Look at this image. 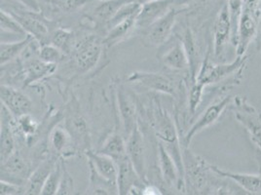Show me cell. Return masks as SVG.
Returning a JSON list of instances; mask_svg holds the SVG:
<instances>
[{
    "label": "cell",
    "mask_w": 261,
    "mask_h": 195,
    "mask_svg": "<svg viewBox=\"0 0 261 195\" xmlns=\"http://www.w3.org/2000/svg\"><path fill=\"white\" fill-rule=\"evenodd\" d=\"M259 17L250 12L244 10L240 19L238 32L234 45L236 46L237 56H245L250 44L257 33Z\"/></svg>",
    "instance_id": "cell-8"
},
{
    "label": "cell",
    "mask_w": 261,
    "mask_h": 195,
    "mask_svg": "<svg viewBox=\"0 0 261 195\" xmlns=\"http://www.w3.org/2000/svg\"><path fill=\"white\" fill-rule=\"evenodd\" d=\"M17 119H18V127L24 136L32 137L36 133L38 124L31 113L23 114L22 116L18 117Z\"/></svg>",
    "instance_id": "cell-38"
},
{
    "label": "cell",
    "mask_w": 261,
    "mask_h": 195,
    "mask_svg": "<svg viewBox=\"0 0 261 195\" xmlns=\"http://www.w3.org/2000/svg\"><path fill=\"white\" fill-rule=\"evenodd\" d=\"M102 44L96 36H90L78 46L74 63L80 72H87L97 65L102 52Z\"/></svg>",
    "instance_id": "cell-5"
},
{
    "label": "cell",
    "mask_w": 261,
    "mask_h": 195,
    "mask_svg": "<svg viewBox=\"0 0 261 195\" xmlns=\"http://www.w3.org/2000/svg\"><path fill=\"white\" fill-rule=\"evenodd\" d=\"M17 19V21L22 25L23 30L28 34H31L33 38L41 46L50 43V32L47 25L40 19H38L35 14L38 13H11Z\"/></svg>",
    "instance_id": "cell-12"
},
{
    "label": "cell",
    "mask_w": 261,
    "mask_h": 195,
    "mask_svg": "<svg viewBox=\"0 0 261 195\" xmlns=\"http://www.w3.org/2000/svg\"><path fill=\"white\" fill-rule=\"evenodd\" d=\"M63 172H64V163L62 161L61 162L57 161L53 170L51 171V173L44 184L41 194L55 195L58 193L60 184L62 182V178H63Z\"/></svg>",
    "instance_id": "cell-32"
},
{
    "label": "cell",
    "mask_w": 261,
    "mask_h": 195,
    "mask_svg": "<svg viewBox=\"0 0 261 195\" xmlns=\"http://www.w3.org/2000/svg\"><path fill=\"white\" fill-rule=\"evenodd\" d=\"M246 61V56H237V58L229 64H213L207 58L201 65L196 80L205 86L218 83L237 72L245 65Z\"/></svg>",
    "instance_id": "cell-2"
},
{
    "label": "cell",
    "mask_w": 261,
    "mask_h": 195,
    "mask_svg": "<svg viewBox=\"0 0 261 195\" xmlns=\"http://www.w3.org/2000/svg\"><path fill=\"white\" fill-rule=\"evenodd\" d=\"M255 160H256L257 166H258L259 176L261 177V151L259 150H256V152H255Z\"/></svg>",
    "instance_id": "cell-45"
},
{
    "label": "cell",
    "mask_w": 261,
    "mask_h": 195,
    "mask_svg": "<svg viewBox=\"0 0 261 195\" xmlns=\"http://www.w3.org/2000/svg\"><path fill=\"white\" fill-rule=\"evenodd\" d=\"M160 60L168 68L174 70H184L189 67V62L182 40L174 39V43L168 47V49L161 55Z\"/></svg>",
    "instance_id": "cell-22"
},
{
    "label": "cell",
    "mask_w": 261,
    "mask_h": 195,
    "mask_svg": "<svg viewBox=\"0 0 261 195\" xmlns=\"http://www.w3.org/2000/svg\"><path fill=\"white\" fill-rule=\"evenodd\" d=\"M10 175L15 180V184H22L31 176L29 166L19 152H15L4 163H1V176Z\"/></svg>",
    "instance_id": "cell-23"
},
{
    "label": "cell",
    "mask_w": 261,
    "mask_h": 195,
    "mask_svg": "<svg viewBox=\"0 0 261 195\" xmlns=\"http://www.w3.org/2000/svg\"><path fill=\"white\" fill-rule=\"evenodd\" d=\"M184 45H185V51L188 58L189 62V71L191 75V79L194 82L197 77V63H198V51H197V46H196L195 38L192 32L187 29L185 33L184 37Z\"/></svg>",
    "instance_id": "cell-31"
},
{
    "label": "cell",
    "mask_w": 261,
    "mask_h": 195,
    "mask_svg": "<svg viewBox=\"0 0 261 195\" xmlns=\"http://www.w3.org/2000/svg\"><path fill=\"white\" fill-rule=\"evenodd\" d=\"M0 97L1 105H3L17 118L23 114L31 113L33 109L31 98L14 87L5 84L1 85Z\"/></svg>",
    "instance_id": "cell-7"
},
{
    "label": "cell",
    "mask_w": 261,
    "mask_h": 195,
    "mask_svg": "<svg viewBox=\"0 0 261 195\" xmlns=\"http://www.w3.org/2000/svg\"><path fill=\"white\" fill-rule=\"evenodd\" d=\"M232 40V27L226 3L218 12L214 25V51L218 57L223 52L228 41Z\"/></svg>",
    "instance_id": "cell-14"
},
{
    "label": "cell",
    "mask_w": 261,
    "mask_h": 195,
    "mask_svg": "<svg viewBox=\"0 0 261 195\" xmlns=\"http://www.w3.org/2000/svg\"><path fill=\"white\" fill-rule=\"evenodd\" d=\"M127 154L130 162L134 165L136 171L140 175L142 180L145 181V176H146L145 144L143 140V135L140 129L139 124L128 136Z\"/></svg>",
    "instance_id": "cell-9"
},
{
    "label": "cell",
    "mask_w": 261,
    "mask_h": 195,
    "mask_svg": "<svg viewBox=\"0 0 261 195\" xmlns=\"http://www.w3.org/2000/svg\"><path fill=\"white\" fill-rule=\"evenodd\" d=\"M117 165H118V176H117L118 194H130V190L134 187L142 186V183L144 181L136 171L134 165L130 162L128 156L117 163Z\"/></svg>",
    "instance_id": "cell-18"
},
{
    "label": "cell",
    "mask_w": 261,
    "mask_h": 195,
    "mask_svg": "<svg viewBox=\"0 0 261 195\" xmlns=\"http://www.w3.org/2000/svg\"><path fill=\"white\" fill-rule=\"evenodd\" d=\"M0 23H1V32L15 33L20 35L28 34L23 30L22 25L17 21V19L12 15L11 13H7L2 9L0 12Z\"/></svg>",
    "instance_id": "cell-35"
},
{
    "label": "cell",
    "mask_w": 261,
    "mask_h": 195,
    "mask_svg": "<svg viewBox=\"0 0 261 195\" xmlns=\"http://www.w3.org/2000/svg\"><path fill=\"white\" fill-rule=\"evenodd\" d=\"M158 155H159V163H160V171L163 178L164 182L170 186L176 187L177 189H181L185 184L181 179L177 166L174 162V158L168 152L163 142L160 141L158 143Z\"/></svg>",
    "instance_id": "cell-16"
},
{
    "label": "cell",
    "mask_w": 261,
    "mask_h": 195,
    "mask_svg": "<svg viewBox=\"0 0 261 195\" xmlns=\"http://www.w3.org/2000/svg\"><path fill=\"white\" fill-rule=\"evenodd\" d=\"M128 81L137 83L152 90L158 93H164L168 95H174V86L173 81L158 72H147V71H135L128 76Z\"/></svg>",
    "instance_id": "cell-10"
},
{
    "label": "cell",
    "mask_w": 261,
    "mask_h": 195,
    "mask_svg": "<svg viewBox=\"0 0 261 195\" xmlns=\"http://www.w3.org/2000/svg\"><path fill=\"white\" fill-rule=\"evenodd\" d=\"M99 153L108 155L116 163L128 156L127 142L118 134H111L98 151Z\"/></svg>",
    "instance_id": "cell-26"
},
{
    "label": "cell",
    "mask_w": 261,
    "mask_h": 195,
    "mask_svg": "<svg viewBox=\"0 0 261 195\" xmlns=\"http://www.w3.org/2000/svg\"><path fill=\"white\" fill-rule=\"evenodd\" d=\"M261 0H243V9L254 14L255 16H260Z\"/></svg>",
    "instance_id": "cell-42"
},
{
    "label": "cell",
    "mask_w": 261,
    "mask_h": 195,
    "mask_svg": "<svg viewBox=\"0 0 261 195\" xmlns=\"http://www.w3.org/2000/svg\"><path fill=\"white\" fill-rule=\"evenodd\" d=\"M50 142L55 152L60 154L67 153L72 147V144L74 143L72 137L67 129L65 127L63 128L60 126L56 127L51 132Z\"/></svg>",
    "instance_id": "cell-29"
},
{
    "label": "cell",
    "mask_w": 261,
    "mask_h": 195,
    "mask_svg": "<svg viewBox=\"0 0 261 195\" xmlns=\"http://www.w3.org/2000/svg\"><path fill=\"white\" fill-rule=\"evenodd\" d=\"M23 188L20 184H14L11 182L1 180L0 182V194L1 195H16L23 193Z\"/></svg>",
    "instance_id": "cell-41"
},
{
    "label": "cell",
    "mask_w": 261,
    "mask_h": 195,
    "mask_svg": "<svg viewBox=\"0 0 261 195\" xmlns=\"http://www.w3.org/2000/svg\"><path fill=\"white\" fill-rule=\"evenodd\" d=\"M154 130L156 136L166 147L179 145L178 134L174 122L162 108H156L154 110Z\"/></svg>",
    "instance_id": "cell-11"
},
{
    "label": "cell",
    "mask_w": 261,
    "mask_h": 195,
    "mask_svg": "<svg viewBox=\"0 0 261 195\" xmlns=\"http://www.w3.org/2000/svg\"><path fill=\"white\" fill-rule=\"evenodd\" d=\"M34 40L31 34H27L22 40L16 42H1L0 46V64L1 66L8 64L22 54L28 45Z\"/></svg>",
    "instance_id": "cell-27"
},
{
    "label": "cell",
    "mask_w": 261,
    "mask_h": 195,
    "mask_svg": "<svg viewBox=\"0 0 261 195\" xmlns=\"http://www.w3.org/2000/svg\"><path fill=\"white\" fill-rule=\"evenodd\" d=\"M24 7H27L31 12L40 13L41 8L38 0H18Z\"/></svg>",
    "instance_id": "cell-43"
},
{
    "label": "cell",
    "mask_w": 261,
    "mask_h": 195,
    "mask_svg": "<svg viewBox=\"0 0 261 195\" xmlns=\"http://www.w3.org/2000/svg\"><path fill=\"white\" fill-rule=\"evenodd\" d=\"M57 161L47 160L42 163L36 170L33 172L25 182V186L23 188L24 194H41L44 184L53 170Z\"/></svg>",
    "instance_id": "cell-24"
},
{
    "label": "cell",
    "mask_w": 261,
    "mask_h": 195,
    "mask_svg": "<svg viewBox=\"0 0 261 195\" xmlns=\"http://www.w3.org/2000/svg\"><path fill=\"white\" fill-rule=\"evenodd\" d=\"M132 2H137V3H140V4H145V3H147V2H150V1H152V0H130Z\"/></svg>",
    "instance_id": "cell-46"
},
{
    "label": "cell",
    "mask_w": 261,
    "mask_h": 195,
    "mask_svg": "<svg viewBox=\"0 0 261 195\" xmlns=\"http://www.w3.org/2000/svg\"><path fill=\"white\" fill-rule=\"evenodd\" d=\"M212 170L222 179H228L237 184L246 193L261 195V177L252 174L235 173L211 165Z\"/></svg>",
    "instance_id": "cell-15"
},
{
    "label": "cell",
    "mask_w": 261,
    "mask_h": 195,
    "mask_svg": "<svg viewBox=\"0 0 261 195\" xmlns=\"http://www.w3.org/2000/svg\"><path fill=\"white\" fill-rule=\"evenodd\" d=\"M73 40V34L70 31L58 29L51 34L50 43L53 44L59 49H61L64 53H68L70 51Z\"/></svg>",
    "instance_id": "cell-34"
},
{
    "label": "cell",
    "mask_w": 261,
    "mask_h": 195,
    "mask_svg": "<svg viewBox=\"0 0 261 195\" xmlns=\"http://www.w3.org/2000/svg\"><path fill=\"white\" fill-rule=\"evenodd\" d=\"M88 162L91 163L96 171L101 177L110 182L117 183L118 165L112 158L99 152H94L90 150L86 151Z\"/></svg>",
    "instance_id": "cell-21"
},
{
    "label": "cell",
    "mask_w": 261,
    "mask_h": 195,
    "mask_svg": "<svg viewBox=\"0 0 261 195\" xmlns=\"http://www.w3.org/2000/svg\"><path fill=\"white\" fill-rule=\"evenodd\" d=\"M177 12L173 8L168 12L162 18L153 22L147 28L146 37L150 44L159 46L165 43L174 30V23L176 20Z\"/></svg>",
    "instance_id": "cell-13"
},
{
    "label": "cell",
    "mask_w": 261,
    "mask_h": 195,
    "mask_svg": "<svg viewBox=\"0 0 261 195\" xmlns=\"http://www.w3.org/2000/svg\"><path fill=\"white\" fill-rule=\"evenodd\" d=\"M117 102H118V110L122 120L123 128L125 134L129 136L132 131L138 125L136 105L130 99L129 94L126 92L124 86L120 85L117 88Z\"/></svg>",
    "instance_id": "cell-19"
},
{
    "label": "cell",
    "mask_w": 261,
    "mask_h": 195,
    "mask_svg": "<svg viewBox=\"0 0 261 195\" xmlns=\"http://www.w3.org/2000/svg\"><path fill=\"white\" fill-rule=\"evenodd\" d=\"M226 5L228 8L229 17L232 27V42L235 43L240 19L243 13V0H227Z\"/></svg>",
    "instance_id": "cell-33"
},
{
    "label": "cell",
    "mask_w": 261,
    "mask_h": 195,
    "mask_svg": "<svg viewBox=\"0 0 261 195\" xmlns=\"http://www.w3.org/2000/svg\"><path fill=\"white\" fill-rule=\"evenodd\" d=\"M74 193V183L73 179L71 177L70 173L66 170L65 165H64V172H63V178L62 182L60 184L59 190L57 194L67 195L73 194Z\"/></svg>",
    "instance_id": "cell-40"
},
{
    "label": "cell",
    "mask_w": 261,
    "mask_h": 195,
    "mask_svg": "<svg viewBox=\"0 0 261 195\" xmlns=\"http://www.w3.org/2000/svg\"><path fill=\"white\" fill-rule=\"evenodd\" d=\"M1 131H0V159L4 163L16 152V141L12 126L11 112L1 105Z\"/></svg>",
    "instance_id": "cell-17"
},
{
    "label": "cell",
    "mask_w": 261,
    "mask_h": 195,
    "mask_svg": "<svg viewBox=\"0 0 261 195\" xmlns=\"http://www.w3.org/2000/svg\"><path fill=\"white\" fill-rule=\"evenodd\" d=\"M205 87H206L205 85L198 82L197 80L192 82V85L189 90V96H188V107L191 114H194L198 107L200 106L204 95Z\"/></svg>",
    "instance_id": "cell-37"
},
{
    "label": "cell",
    "mask_w": 261,
    "mask_h": 195,
    "mask_svg": "<svg viewBox=\"0 0 261 195\" xmlns=\"http://www.w3.org/2000/svg\"><path fill=\"white\" fill-rule=\"evenodd\" d=\"M65 53L51 43L45 44L39 48L38 57L46 63L58 65L63 61Z\"/></svg>",
    "instance_id": "cell-36"
},
{
    "label": "cell",
    "mask_w": 261,
    "mask_h": 195,
    "mask_svg": "<svg viewBox=\"0 0 261 195\" xmlns=\"http://www.w3.org/2000/svg\"><path fill=\"white\" fill-rule=\"evenodd\" d=\"M65 128L69 132L74 141V144L78 148L89 150V131L86 121L83 119L81 115H69L66 119Z\"/></svg>",
    "instance_id": "cell-25"
},
{
    "label": "cell",
    "mask_w": 261,
    "mask_h": 195,
    "mask_svg": "<svg viewBox=\"0 0 261 195\" xmlns=\"http://www.w3.org/2000/svg\"><path fill=\"white\" fill-rule=\"evenodd\" d=\"M23 65V83L25 86L35 83L47 76L53 75L57 70L56 64H49L42 61L39 57L36 58H25Z\"/></svg>",
    "instance_id": "cell-20"
},
{
    "label": "cell",
    "mask_w": 261,
    "mask_h": 195,
    "mask_svg": "<svg viewBox=\"0 0 261 195\" xmlns=\"http://www.w3.org/2000/svg\"><path fill=\"white\" fill-rule=\"evenodd\" d=\"M132 2L130 0H108L101 1V3L95 9V17L103 23L108 22L114 17V15L118 12L120 8L128 3Z\"/></svg>",
    "instance_id": "cell-30"
},
{
    "label": "cell",
    "mask_w": 261,
    "mask_h": 195,
    "mask_svg": "<svg viewBox=\"0 0 261 195\" xmlns=\"http://www.w3.org/2000/svg\"><path fill=\"white\" fill-rule=\"evenodd\" d=\"M142 194L144 195H158L162 194L160 189L154 185H146L142 188Z\"/></svg>",
    "instance_id": "cell-44"
},
{
    "label": "cell",
    "mask_w": 261,
    "mask_h": 195,
    "mask_svg": "<svg viewBox=\"0 0 261 195\" xmlns=\"http://www.w3.org/2000/svg\"><path fill=\"white\" fill-rule=\"evenodd\" d=\"M138 16H134L128 18L122 22L116 23L109 30L106 39L102 43L108 45L109 47L113 46L114 44L118 43L124 37H126L130 31L136 27V21Z\"/></svg>",
    "instance_id": "cell-28"
},
{
    "label": "cell",
    "mask_w": 261,
    "mask_h": 195,
    "mask_svg": "<svg viewBox=\"0 0 261 195\" xmlns=\"http://www.w3.org/2000/svg\"><path fill=\"white\" fill-rule=\"evenodd\" d=\"M186 1L187 0H152L143 4L137 17L136 27L140 29H147L153 22H156L171 9H173L174 4H180Z\"/></svg>",
    "instance_id": "cell-6"
},
{
    "label": "cell",
    "mask_w": 261,
    "mask_h": 195,
    "mask_svg": "<svg viewBox=\"0 0 261 195\" xmlns=\"http://www.w3.org/2000/svg\"><path fill=\"white\" fill-rule=\"evenodd\" d=\"M231 104H232V98L227 96L208 106L185 134L184 138V145L185 148L189 147L190 142L198 133L207 129V127L215 124L218 118L221 116L223 111L227 109Z\"/></svg>",
    "instance_id": "cell-4"
},
{
    "label": "cell",
    "mask_w": 261,
    "mask_h": 195,
    "mask_svg": "<svg viewBox=\"0 0 261 195\" xmlns=\"http://www.w3.org/2000/svg\"><path fill=\"white\" fill-rule=\"evenodd\" d=\"M235 118L247 131L250 141L261 151V113L243 97H235L233 104Z\"/></svg>",
    "instance_id": "cell-1"
},
{
    "label": "cell",
    "mask_w": 261,
    "mask_h": 195,
    "mask_svg": "<svg viewBox=\"0 0 261 195\" xmlns=\"http://www.w3.org/2000/svg\"><path fill=\"white\" fill-rule=\"evenodd\" d=\"M92 1H94V0H92ZM96 1H100L101 2V1H108V0H96Z\"/></svg>",
    "instance_id": "cell-47"
},
{
    "label": "cell",
    "mask_w": 261,
    "mask_h": 195,
    "mask_svg": "<svg viewBox=\"0 0 261 195\" xmlns=\"http://www.w3.org/2000/svg\"><path fill=\"white\" fill-rule=\"evenodd\" d=\"M185 163V180L190 184L194 191H201L208 184V172L212 170L204 159L193 154L188 148H185L184 153Z\"/></svg>",
    "instance_id": "cell-3"
},
{
    "label": "cell",
    "mask_w": 261,
    "mask_h": 195,
    "mask_svg": "<svg viewBox=\"0 0 261 195\" xmlns=\"http://www.w3.org/2000/svg\"><path fill=\"white\" fill-rule=\"evenodd\" d=\"M57 8L65 13H71L85 6L92 0H50Z\"/></svg>",
    "instance_id": "cell-39"
}]
</instances>
